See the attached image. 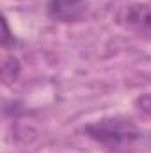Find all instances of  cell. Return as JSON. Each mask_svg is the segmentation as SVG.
<instances>
[{
  "instance_id": "cell-4",
  "label": "cell",
  "mask_w": 151,
  "mask_h": 153,
  "mask_svg": "<svg viewBox=\"0 0 151 153\" xmlns=\"http://www.w3.org/2000/svg\"><path fill=\"white\" fill-rule=\"evenodd\" d=\"M21 71V64L20 61L14 57V55H7L2 62V78H4V84H13L18 80Z\"/></svg>"
},
{
  "instance_id": "cell-1",
  "label": "cell",
  "mask_w": 151,
  "mask_h": 153,
  "mask_svg": "<svg viewBox=\"0 0 151 153\" xmlns=\"http://www.w3.org/2000/svg\"><path fill=\"white\" fill-rule=\"evenodd\" d=\"M84 134L107 153H139L151 144V132H146L128 117H101L87 123Z\"/></svg>"
},
{
  "instance_id": "cell-2",
  "label": "cell",
  "mask_w": 151,
  "mask_h": 153,
  "mask_svg": "<svg viewBox=\"0 0 151 153\" xmlns=\"http://www.w3.org/2000/svg\"><path fill=\"white\" fill-rule=\"evenodd\" d=\"M117 23L137 34H151V4H128L119 9Z\"/></svg>"
},
{
  "instance_id": "cell-6",
  "label": "cell",
  "mask_w": 151,
  "mask_h": 153,
  "mask_svg": "<svg viewBox=\"0 0 151 153\" xmlns=\"http://www.w3.org/2000/svg\"><path fill=\"white\" fill-rule=\"evenodd\" d=\"M135 105L139 111H142L144 114L151 116V93H146V94H141L137 100H135Z\"/></svg>"
},
{
  "instance_id": "cell-5",
  "label": "cell",
  "mask_w": 151,
  "mask_h": 153,
  "mask_svg": "<svg viewBox=\"0 0 151 153\" xmlns=\"http://www.w3.org/2000/svg\"><path fill=\"white\" fill-rule=\"evenodd\" d=\"M2 27H4V34H2V48H5V50H13V48H16L18 39L14 38V34L11 32L9 23H7V18L2 20Z\"/></svg>"
},
{
  "instance_id": "cell-3",
  "label": "cell",
  "mask_w": 151,
  "mask_h": 153,
  "mask_svg": "<svg viewBox=\"0 0 151 153\" xmlns=\"http://www.w3.org/2000/svg\"><path fill=\"white\" fill-rule=\"evenodd\" d=\"M89 11V0H48V16L61 23L84 20Z\"/></svg>"
}]
</instances>
